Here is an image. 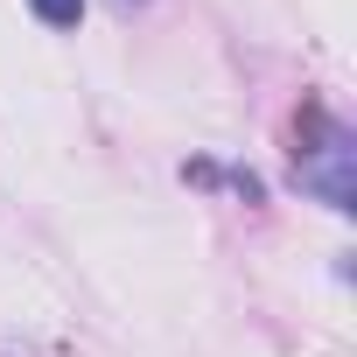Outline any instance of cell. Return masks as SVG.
Instances as JSON below:
<instances>
[{
    "instance_id": "1",
    "label": "cell",
    "mask_w": 357,
    "mask_h": 357,
    "mask_svg": "<svg viewBox=\"0 0 357 357\" xmlns=\"http://www.w3.org/2000/svg\"><path fill=\"white\" fill-rule=\"evenodd\" d=\"M315 126H322V147H315V154H301V183H308V190H322L336 211H350V204H357V183H350L357 147H350V133H343V126H329V119H315Z\"/></svg>"
},
{
    "instance_id": "2",
    "label": "cell",
    "mask_w": 357,
    "mask_h": 357,
    "mask_svg": "<svg viewBox=\"0 0 357 357\" xmlns=\"http://www.w3.org/2000/svg\"><path fill=\"white\" fill-rule=\"evenodd\" d=\"M36 15H43L50 29H70V22L84 15V0H36Z\"/></svg>"
}]
</instances>
